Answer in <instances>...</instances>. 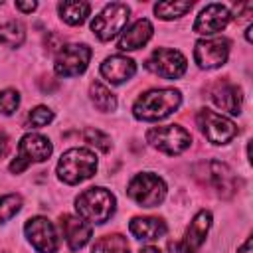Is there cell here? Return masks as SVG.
I'll use <instances>...</instances> for the list:
<instances>
[{
  "mask_svg": "<svg viewBox=\"0 0 253 253\" xmlns=\"http://www.w3.org/2000/svg\"><path fill=\"white\" fill-rule=\"evenodd\" d=\"M89 95H91L93 105H95L99 111H105V113L115 111V107H117V99H115V95H113L103 83H99V81L91 83V87H89Z\"/></svg>",
  "mask_w": 253,
  "mask_h": 253,
  "instance_id": "obj_22",
  "label": "cell"
},
{
  "mask_svg": "<svg viewBox=\"0 0 253 253\" xmlns=\"http://www.w3.org/2000/svg\"><path fill=\"white\" fill-rule=\"evenodd\" d=\"M182 103V95L176 89H154L148 93H142L134 107L132 113L140 121H158L174 113Z\"/></svg>",
  "mask_w": 253,
  "mask_h": 253,
  "instance_id": "obj_1",
  "label": "cell"
},
{
  "mask_svg": "<svg viewBox=\"0 0 253 253\" xmlns=\"http://www.w3.org/2000/svg\"><path fill=\"white\" fill-rule=\"evenodd\" d=\"M24 231H26L30 243L40 253H55L57 251L59 239H57L53 223L47 217H32V219H28Z\"/></svg>",
  "mask_w": 253,
  "mask_h": 253,
  "instance_id": "obj_12",
  "label": "cell"
},
{
  "mask_svg": "<svg viewBox=\"0 0 253 253\" xmlns=\"http://www.w3.org/2000/svg\"><path fill=\"white\" fill-rule=\"evenodd\" d=\"M229 10L221 4H208L200 16L196 18L194 22V32L196 34H202V36H210V34H215L219 30H223L227 24H229Z\"/></svg>",
  "mask_w": 253,
  "mask_h": 253,
  "instance_id": "obj_14",
  "label": "cell"
},
{
  "mask_svg": "<svg viewBox=\"0 0 253 253\" xmlns=\"http://www.w3.org/2000/svg\"><path fill=\"white\" fill-rule=\"evenodd\" d=\"M194 176L202 182V186H208L213 190L219 198H231L237 190V178L231 172V168L217 160L202 162L194 168Z\"/></svg>",
  "mask_w": 253,
  "mask_h": 253,
  "instance_id": "obj_4",
  "label": "cell"
},
{
  "mask_svg": "<svg viewBox=\"0 0 253 253\" xmlns=\"http://www.w3.org/2000/svg\"><path fill=\"white\" fill-rule=\"evenodd\" d=\"M211 101L215 103V107H219L221 111L229 113V115H239L241 113V103H243V95L241 89L233 83H219L213 91H211Z\"/></svg>",
  "mask_w": 253,
  "mask_h": 253,
  "instance_id": "obj_18",
  "label": "cell"
},
{
  "mask_svg": "<svg viewBox=\"0 0 253 253\" xmlns=\"http://www.w3.org/2000/svg\"><path fill=\"white\" fill-rule=\"evenodd\" d=\"M22 208V198L18 194H6L0 198V223L12 219Z\"/></svg>",
  "mask_w": 253,
  "mask_h": 253,
  "instance_id": "obj_26",
  "label": "cell"
},
{
  "mask_svg": "<svg viewBox=\"0 0 253 253\" xmlns=\"http://www.w3.org/2000/svg\"><path fill=\"white\" fill-rule=\"evenodd\" d=\"M91 253H128V243L123 235L119 233H111L101 237L95 245Z\"/></svg>",
  "mask_w": 253,
  "mask_h": 253,
  "instance_id": "obj_24",
  "label": "cell"
},
{
  "mask_svg": "<svg viewBox=\"0 0 253 253\" xmlns=\"http://www.w3.org/2000/svg\"><path fill=\"white\" fill-rule=\"evenodd\" d=\"M128 231L142 241H154L166 233V223L158 217H134L128 223Z\"/></svg>",
  "mask_w": 253,
  "mask_h": 253,
  "instance_id": "obj_20",
  "label": "cell"
},
{
  "mask_svg": "<svg viewBox=\"0 0 253 253\" xmlns=\"http://www.w3.org/2000/svg\"><path fill=\"white\" fill-rule=\"evenodd\" d=\"M59 225H61L63 237L71 249H81L91 237V225L87 221H83L81 217L65 213V215H61Z\"/></svg>",
  "mask_w": 253,
  "mask_h": 253,
  "instance_id": "obj_16",
  "label": "cell"
},
{
  "mask_svg": "<svg viewBox=\"0 0 253 253\" xmlns=\"http://www.w3.org/2000/svg\"><path fill=\"white\" fill-rule=\"evenodd\" d=\"M136 71V65L130 57L126 55H111L101 63V73L107 81L111 83H123L126 79H130Z\"/></svg>",
  "mask_w": 253,
  "mask_h": 253,
  "instance_id": "obj_17",
  "label": "cell"
},
{
  "mask_svg": "<svg viewBox=\"0 0 253 253\" xmlns=\"http://www.w3.org/2000/svg\"><path fill=\"white\" fill-rule=\"evenodd\" d=\"M198 125L202 128V132L206 134V138L213 144H225L237 134V126L229 119H225L210 109H204L198 113Z\"/></svg>",
  "mask_w": 253,
  "mask_h": 253,
  "instance_id": "obj_10",
  "label": "cell"
},
{
  "mask_svg": "<svg viewBox=\"0 0 253 253\" xmlns=\"http://www.w3.org/2000/svg\"><path fill=\"white\" fill-rule=\"evenodd\" d=\"M2 253H8V251H2Z\"/></svg>",
  "mask_w": 253,
  "mask_h": 253,
  "instance_id": "obj_35",
  "label": "cell"
},
{
  "mask_svg": "<svg viewBox=\"0 0 253 253\" xmlns=\"http://www.w3.org/2000/svg\"><path fill=\"white\" fill-rule=\"evenodd\" d=\"M91 59V49L85 43H71L63 45L55 55V73L61 77L79 75L87 69V63Z\"/></svg>",
  "mask_w": 253,
  "mask_h": 253,
  "instance_id": "obj_9",
  "label": "cell"
},
{
  "mask_svg": "<svg viewBox=\"0 0 253 253\" xmlns=\"http://www.w3.org/2000/svg\"><path fill=\"white\" fill-rule=\"evenodd\" d=\"M57 8H59V16H61V20L67 22L69 26L83 24L85 18L89 16V10H91V6H89L87 2H73V0L61 2Z\"/></svg>",
  "mask_w": 253,
  "mask_h": 253,
  "instance_id": "obj_21",
  "label": "cell"
},
{
  "mask_svg": "<svg viewBox=\"0 0 253 253\" xmlns=\"http://www.w3.org/2000/svg\"><path fill=\"white\" fill-rule=\"evenodd\" d=\"M20 105V95L14 89H4L0 91V113L2 115H12Z\"/></svg>",
  "mask_w": 253,
  "mask_h": 253,
  "instance_id": "obj_28",
  "label": "cell"
},
{
  "mask_svg": "<svg viewBox=\"0 0 253 253\" xmlns=\"http://www.w3.org/2000/svg\"><path fill=\"white\" fill-rule=\"evenodd\" d=\"M36 6H38L36 2H28V4L26 2H16V8L22 10V12H32V10H36Z\"/></svg>",
  "mask_w": 253,
  "mask_h": 253,
  "instance_id": "obj_32",
  "label": "cell"
},
{
  "mask_svg": "<svg viewBox=\"0 0 253 253\" xmlns=\"http://www.w3.org/2000/svg\"><path fill=\"white\" fill-rule=\"evenodd\" d=\"M126 194L138 206L154 208V206L162 204V200L166 196V186H164L162 178H158V176H154L150 172H142V174H136L130 180Z\"/></svg>",
  "mask_w": 253,
  "mask_h": 253,
  "instance_id": "obj_6",
  "label": "cell"
},
{
  "mask_svg": "<svg viewBox=\"0 0 253 253\" xmlns=\"http://www.w3.org/2000/svg\"><path fill=\"white\" fill-rule=\"evenodd\" d=\"M51 156V142L36 132H28L26 136H22L20 140V148H18V158L10 164L12 172H22L26 170L32 162H43Z\"/></svg>",
  "mask_w": 253,
  "mask_h": 253,
  "instance_id": "obj_8",
  "label": "cell"
},
{
  "mask_svg": "<svg viewBox=\"0 0 253 253\" xmlns=\"http://www.w3.org/2000/svg\"><path fill=\"white\" fill-rule=\"evenodd\" d=\"M150 36H152V24L148 20L140 18L130 28H126L123 32V36L119 38V49H123V51L138 49L150 40Z\"/></svg>",
  "mask_w": 253,
  "mask_h": 253,
  "instance_id": "obj_19",
  "label": "cell"
},
{
  "mask_svg": "<svg viewBox=\"0 0 253 253\" xmlns=\"http://www.w3.org/2000/svg\"><path fill=\"white\" fill-rule=\"evenodd\" d=\"M251 10H253V4H251V2H241V4L235 6V18H237V16H239V20L249 18Z\"/></svg>",
  "mask_w": 253,
  "mask_h": 253,
  "instance_id": "obj_30",
  "label": "cell"
},
{
  "mask_svg": "<svg viewBox=\"0 0 253 253\" xmlns=\"http://www.w3.org/2000/svg\"><path fill=\"white\" fill-rule=\"evenodd\" d=\"M140 253H162V251H158L156 247H142Z\"/></svg>",
  "mask_w": 253,
  "mask_h": 253,
  "instance_id": "obj_34",
  "label": "cell"
},
{
  "mask_svg": "<svg viewBox=\"0 0 253 253\" xmlns=\"http://www.w3.org/2000/svg\"><path fill=\"white\" fill-rule=\"evenodd\" d=\"M211 225V213L202 210L190 223V227L186 229V235L184 239L180 241V253H196L202 243L206 241V235H208V229Z\"/></svg>",
  "mask_w": 253,
  "mask_h": 253,
  "instance_id": "obj_15",
  "label": "cell"
},
{
  "mask_svg": "<svg viewBox=\"0 0 253 253\" xmlns=\"http://www.w3.org/2000/svg\"><path fill=\"white\" fill-rule=\"evenodd\" d=\"M128 14H130V8L126 4H121V2H113V4H107L91 22V30L93 34L101 40V42H109L113 40L119 32L125 30L126 22H128Z\"/></svg>",
  "mask_w": 253,
  "mask_h": 253,
  "instance_id": "obj_5",
  "label": "cell"
},
{
  "mask_svg": "<svg viewBox=\"0 0 253 253\" xmlns=\"http://www.w3.org/2000/svg\"><path fill=\"white\" fill-rule=\"evenodd\" d=\"M237 253H251V239H247V241L241 245V249H239Z\"/></svg>",
  "mask_w": 253,
  "mask_h": 253,
  "instance_id": "obj_33",
  "label": "cell"
},
{
  "mask_svg": "<svg viewBox=\"0 0 253 253\" xmlns=\"http://www.w3.org/2000/svg\"><path fill=\"white\" fill-rule=\"evenodd\" d=\"M8 150H10V140L6 134H0V158H4L8 154Z\"/></svg>",
  "mask_w": 253,
  "mask_h": 253,
  "instance_id": "obj_31",
  "label": "cell"
},
{
  "mask_svg": "<svg viewBox=\"0 0 253 253\" xmlns=\"http://www.w3.org/2000/svg\"><path fill=\"white\" fill-rule=\"evenodd\" d=\"M146 69L152 73L166 77V79H176L182 77L186 71V57L176 51V49H154L152 55L146 59Z\"/></svg>",
  "mask_w": 253,
  "mask_h": 253,
  "instance_id": "obj_11",
  "label": "cell"
},
{
  "mask_svg": "<svg viewBox=\"0 0 253 253\" xmlns=\"http://www.w3.org/2000/svg\"><path fill=\"white\" fill-rule=\"evenodd\" d=\"M229 42L225 38L200 40L194 49V59L202 69H215L227 61Z\"/></svg>",
  "mask_w": 253,
  "mask_h": 253,
  "instance_id": "obj_13",
  "label": "cell"
},
{
  "mask_svg": "<svg viewBox=\"0 0 253 253\" xmlns=\"http://www.w3.org/2000/svg\"><path fill=\"white\" fill-rule=\"evenodd\" d=\"M51 119H53V113L47 107H36L30 113V123L34 126H45L47 123H51Z\"/></svg>",
  "mask_w": 253,
  "mask_h": 253,
  "instance_id": "obj_29",
  "label": "cell"
},
{
  "mask_svg": "<svg viewBox=\"0 0 253 253\" xmlns=\"http://www.w3.org/2000/svg\"><path fill=\"white\" fill-rule=\"evenodd\" d=\"M146 140H148L154 148H158V150H162V152H166V154H180V152H184V150L192 144L190 132H188L186 128L178 126V125L154 126V128L148 130Z\"/></svg>",
  "mask_w": 253,
  "mask_h": 253,
  "instance_id": "obj_7",
  "label": "cell"
},
{
  "mask_svg": "<svg viewBox=\"0 0 253 253\" xmlns=\"http://www.w3.org/2000/svg\"><path fill=\"white\" fill-rule=\"evenodd\" d=\"M83 138H85L87 144H91V146H95V148H99L103 152H107L111 148V138L105 132L97 130V128H87L85 134H83Z\"/></svg>",
  "mask_w": 253,
  "mask_h": 253,
  "instance_id": "obj_27",
  "label": "cell"
},
{
  "mask_svg": "<svg viewBox=\"0 0 253 253\" xmlns=\"http://www.w3.org/2000/svg\"><path fill=\"white\" fill-rule=\"evenodd\" d=\"M97 170V156L87 148H71L57 162V176L65 184H79Z\"/></svg>",
  "mask_w": 253,
  "mask_h": 253,
  "instance_id": "obj_2",
  "label": "cell"
},
{
  "mask_svg": "<svg viewBox=\"0 0 253 253\" xmlns=\"http://www.w3.org/2000/svg\"><path fill=\"white\" fill-rule=\"evenodd\" d=\"M26 38V32H24V26L16 20H10V22H4L0 24V43L6 45V47H18Z\"/></svg>",
  "mask_w": 253,
  "mask_h": 253,
  "instance_id": "obj_23",
  "label": "cell"
},
{
  "mask_svg": "<svg viewBox=\"0 0 253 253\" xmlns=\"http://www.w3.org/2000/svg\"><path fill=\"white\" fill-rule=\"evenodd\" d=\"M75 210L81 219L105 223L115 211V196L105 188H89L75 200Z\"/></svg>",
  "mask_w": 253,
  "mask_h": 253,
  "instance_id": "obj_3",
  "label": "cell"
},
{
  "mask_svg": "<svg viewBox=\"0 0 253 253\" xmlns=\"http://www.w3.org/2000/svg\"><path fill=\"white\" fill-rule=\"evenodd\" d=\"M192 6H194V2H178V0H174V2H158L154 6V12L162 20H174V18H180L186 12H190Z\"/></svg>",
  "mask_w": 253,
  "mask_h": 253,
  "instance_id": "obj_25",
  "label": "cell"
}]
</instances>
